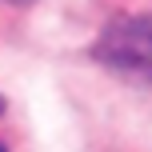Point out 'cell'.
I'll return each mask as SVG.
<instances>
[{"instance_id": "6da1fadb", "label": "cell", "mask_w": 152, "mask_h": 152, "mask_svg": "<svg viewBox=\"0 0 152 152\" xmlns=\"http://www.w3.org/2000/svg\"><path fill=\"white\" fill-rule=\"evenodd\" d=\"M96 56L124 72L152 76V16H124L96 40Z\"/></svg>"}, {"instance_id": "7a4b0ae2", "label": "cell", "mask_w": 152, "mask_h": 152, "mask_svg": "<svg viewBox=\"0 0 152 152\" xmlns=\"http://www.w3.org/2000/svg\"><path fill=\"white\" fill-rule=\"evenodd\" d=\"M12 4H28V0H12Z\"/></svg>"}, {"instance_id": "3957f363", "label": "cell", "mask_w": 152, "mask_h": 152, "mask_svg": "<svg viewBox=\"0 0 152 152\" xmlns=\"http://www.w3.org/2000/svg\"><path fill=\"white\" fill-rule=\"evenodd\" d=\"M0 112H4V100H0Z\"/></svg>"}, {"instance_id": "277c9868", "label": "cell", "mask_w": 152, "mask_h": 152, "mask_svg": "<svg viewBox=\"0 0 152 152\" xmlns=\"http://www.w3.org/2000/svg\"><path fill=\"white\" fill-rule=\"evenodd\" d=\"M0 152H4V144H0Z\"/></svg>"}]
</instances>
